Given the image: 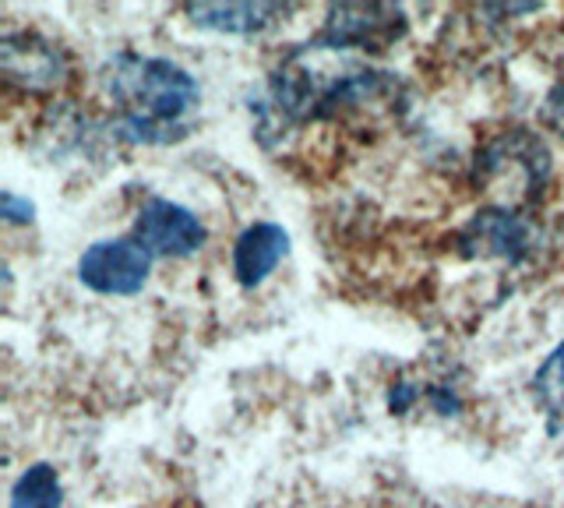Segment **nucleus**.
<instances>
[{
	"label": "nucleus",
	"instance_id": "obj_7",
	"mask_svg": "<svg viewBox=\"0 0 564 508\" xmlns=\"http://www.w3.org/2000/svg\"><path fill=\"white\" fill-rule=\"evenodd\" d=\"M533 248V230L529 223L511 213V208H480L458 234V251L466 258H498V261H522Z\"/></svg>",
	"mask_w": 564,
	"mask_h": 508
},
{
	"label": "nucleus",
	"instance_id": "obj_1",
	"mask_svg": "<svg viewBox=\"0 0 564 508\" xmlns=\"http://www.w3.org/2000/svg\"><path fill=\"white\" fill-rule=\"evenodd\" d=\"M102 89L120 110V131L128 142H176L184 117L198 107V82L181 64L163 57L117 54L102 67Z\"/></svg>",
	"mask_w": 564,
	"mask_h": 508
},
{
	"label": "nucleus",
	"instance_id": "obj_5",
	"mask_svg": "<svg viewBox=\"0 0 564 508\" xmlns=\"http://www.w3.org/2000/svg\"><path fill=\"white\" fill-rule=\"evenodd\" d=\"M0 75L14 89L53 93L70 78V61L57 43L35 32H8L0 40Z\"/></svg>",
	"mask_w": 564,
	"mask_h": 508
},
{
	"label": "nucleus",
	"instance_id": "obj_8",
	"mask_svg": "<svg viewBox=\"0 0 564 508\" xmlns=\"http://www.w3.org/2000/svg\"><path fill=\"white\" fill-rule=\"evenodd\" d=\"M290 251V237L275 223H254L237 237L234 244V272L240 287H258L261 279H269L275 266Z\"/></svg>",
	"mask_w": 564,
	"mask_h": 508
},
{
	"label": "nucleus",
	"instance_id": "obj_4",
	"mask_svg": "<svg viewBox=\"0 0 564 508\" xmlns=\"http://www.w3.org/2000/svg\"><path fill=\"white\" fill-rule=\"evenodd\" d=\"M152 272V255L134 237L99 240L78 258L82 287L102 296H134L145 290Z\"/></svg>",
	"mask_w": 564,
	"mask_h": 508
},
{
	"label": "nucleus",
	"instance_id": "obj_13",
	"mask_svg": "<svg viewBox=\"0 0 564 508\" xmlns=\"http://www.w3.org/2000/svg\"><path fill=\"white\" fill-rule=\"evenodd\" d=\"M0 213H4V223H11V226H25V223H32V216H35V208L29 205V202H22L18 195H8L0 198Z\"/></svg>",
	"mask_w": 564,
	"mask_h": 508
},
{
	"label": "nucleus",
	"instance_id": "obj_6",
	"mask_svg": "<svg viewBox=\"0 0 564 508\" xmlns=\"http://www.w3.org/2000/svg\"><path fill=\"white\" fill-rule=\"evenodd\" d=\"M205 237L202 219L166 198H149L134 219V240L152 258H187L202 251Z\"/></svg>",
	"mask_w": 564,
	"mask_h": 508
},
{
	"label": "nucleus",
	"instance_id": "obj_11",
	"mask_svg": "<svg viewBox=\"0 0 564 508\" xmlns=\"http://www.w3.org/2000/svg\"><path fill=\"white\" fill-rule=\"evenodd\" d=\"M11 508H64V487L57 469L46 463L29 466L11 487Z\"/></svg>",
	"mask_w": 564,
	"mask_h": 508
},
{
	"label": "nucleus",
	"instance_id": "obj_2",
	"mask_svg": "<svg viewBox=\"0 0 564 508\" xmlns=\"http://www.w3.org/2000/svg\"><path fill=\"white\" fill-rule=\"evenodd\" d=\"M546 181H551V152L536 134L522 128L487 138L484 149L476 152L473 184L490 198V208L519 213L522 205L543 195Z\"/></svg>",
	"mask_w": 564,
	"mask_h": 508
},
{
	"label": "nucleus",
	"instance_id": "obj_10",
	"mask_svg": "<svg viewBox=\"0 0 564 508\" xmlns=\"http://www.w3.org/2000/svg\"><path fill=\"white\" fill-rule=\"evenodd\" d=\"M529 389H533V402L540 413L546 417V428L554 434H564V343L540 364Z\"/></svg>",
	"mask_w": 564,
	"mask_h": 508
},
{
	"label": "nucleus",
	"instance_id": "obj_3",
	"mask_svg": "<svg viewBox=\"0 0 564 508\" xmlns=\"http://www.w3.org/2000/svg\"><path fill=\"white\" fill-rule=\"evenodd\" d=\"M405 36V14L395 4H335L325 14L322 32L314 36V50L332 54H375L381 57Z\"/></svg>",
	"mask_w": 564,
	"mask_h": 508
},
{
	"label": "nucleus",
	"instance_id": "obj_12",
	"mask_svg": "<svg viewBox=\"0 0 564 508\" xmlns=\"http://www.w3.org/2000/svg\"><path fill=\"white\" fill-rule=\"evenodd\" d=\"M540 117H543V125H546V128H551L554 134H561V138H564V82H561V85H554L551 96L543 99Z\"/></svg>",
	"mask_w": 564,
	"mask_h": 508
},
{
	"label": "nucleus",
	"instance_id": "obj_9",
	"mask_svg": "<svg viewBox=\"0 0 564 508\" xmlns=\"http://www.w3.org/2000/svg\"><path fill=\"white\" fill-rule=\"evenodd\" d=\"M187 19L208 32H229V36H254L286 19L290 8L282 4H187Z\"/></svg>",
	"mask_w": 564,
	"mask_h": 508
}]
</instances>
